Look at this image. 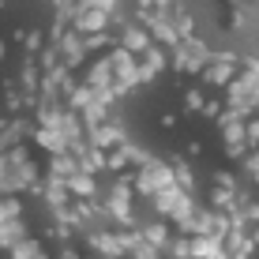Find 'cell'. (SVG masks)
Listing matches in <instances>:
<instances>
[{"instance_id":"obj_2","label":"cell","mask_w":259,"mask_h":259,"mask_svg":"<svg viewBox=\"0 0 259 259\" xmlns=\"http://www.w3.org/2000/svg\"><path fill=\"white\" fill-rule=\"evenodd\" d=\"M184 98H188V109H203V94L199 91H188Z\"/></svg>"},{"instance_id":"obj_1","label":"cell","mask_w":259,"mask_h":259,"mask_svg":"<svg viewBox=\"0 0 259 259\" xmlns=\"http://www.w3.org/2000/svg\"><path fill=\"white\" fill-rule=\"evenodd\" d=\"M207 83H226V68H222V64H214V68L207 71Z\"/></svg>"},{"instance_id":"obj_4","label":"cell","mask_w":259,"mask_h":259,"mask_svg":"<svg viewBox=\"0 0 259 259\" xmlns=\"http://www.w3.org/2000/svg\"><path fill=\"white\" fill-rule=\"evenodd\" d=\"M158 124H162V128H177V117H173V113H162V117H158Z\"/></svg>"},{"instance_id":"obj_5","label":"cell","mask_w":259,"mask_h":259,"mask_svg":"<svg viewBox=\"0 0 259 259\" xmlns=\"http://www.w3.org/2000/svg\"><path fill=\"white\" fill-rule=\"evenodd\" d=\"M0 57H4V41H0Z\"/></svg>"},{"instance_id":"obj_3","label":"cell","mask_w":259,"mask_h":259,"mask_svg":"<svg viewBox=\"0 0 259 259\" xmlns=\"http://www.w3.org/2000/svg\"><path fill=\"white\" fill-rule=\"evenodd\" d=\"M240 23H244V19H240V12H237V8H229V12H226V26H240Z\"/></svg>"}]
</instances>
